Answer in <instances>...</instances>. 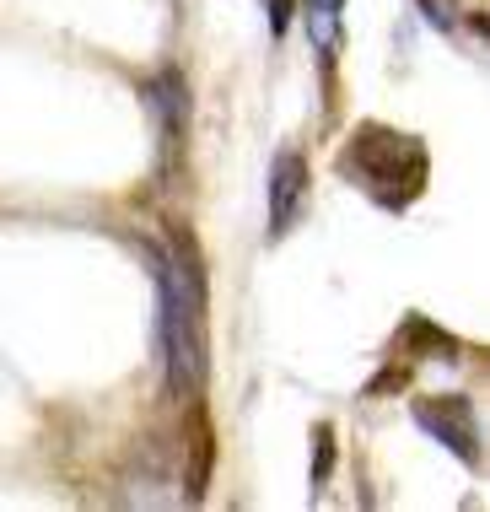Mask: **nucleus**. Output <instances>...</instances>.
I'll list each match as a JSON object with an SVG mask.
<instances>
[{
    "label": "nucleus",
    "instance_id": "nucleus-3",
    "mask_svg": "<svg viewBox=\"0 0 490 512\" xmlns=\"http://www.w3.org/2000/svg\"><path fill=\"white\" fill-rule=\"evenodd\" d=\"M151 119H157V173L173 178L178 162H184V130H189V81L178 65H162L157 76H146L140 87Z\"/></svg>",
    "mask_w": 490,
    "mask_h": 512
},
{
    "label": "nucleus",
    "instance_id": "nucleus-7",
    "mask_svg": "<svg viewBox=\"0 0 490 512\" xmlns=\"http://www.w3.org/2000/svg\"><path fill=\"white\" fill-rule=\"evenodd\" d=\"M399 345L404 351H426V356H442V362H458V340L447 335V329H437L431 318H420V313H410L404 318V329H399Z\"/></svg>",
    "mask_w": 490,
    "mask_h": 512
},
{
    "label": "nucleus",
    "instance_id": "nucleus-6",
    "mask_svg": "<svg viewBox=\"0 0 490 512\" xmlns=\"http://www.w3.org/2000/svg\"><path fill=\"white\" fill-rule=\"evenodd\" d=\"M184 448H189V469H184V502H200L205 486H210V464H216V437H210L205 410H194Z\"/></svg>",
    "mask_w": 490,
    "mask_h": 512
},
{
    "label": "nucleus",
    "instance_id": "nucleus-4",
    "mask_svg": "<svg viewBox=\"0 0 490 512\" xmlns=\"http://www.w3.org/2000/svg\"><path fill=\"white\" fill-rule=\"evenodd\" d=\"M410 415H415L420 432L431 442H442L458 464L480 469V415H474L469 394H420L410 405Z\"/></svg>",
    "mask_w": 490,
    "mask_h": 512
},
{
    "label": "nucleus",
    "instance_id": "nucleus-11",
    "mask_svg": "<svg viewBox=\"0 0 490 512\" xmlns=\"http://www.w3.org/2000/svg\"><path fill=\"white\" fill-rule=\"evenodd\" d=\"M264 11H270V33L280 38L291 27V17H297V0H264Z\"/></svg>",
    "mask_w": 490,
    "mask_h": 512
},
{
    "label": "nucleus",
    "instance_id": "nucleus-5",
    "mask_svg": "<svg viewBox=\"0 0 490 512\" xmlns=\"http://www.w3.org/2000/svg\"><path fill=\"white\" fill-rule=\"evenodd\" d=\"M302 200H307V162H302V151H280L270 162V243L291 232Z\"/></svg>",
    "mask_w": 490,
    "mask_h": 512
},
{
    "label": "nucleus",
    "instance_id": "nucleus-9",
    "mask_svg": "<svg viewBox=\"0 0 490 512\" xmlns=\"http://www.w3.org/2000/svg\"><path fill=\"white\" fill-rule=\"evenodd\" d=\"M329 469H334V432L318 421L313 426V496L329 486Z\"/></svg>",
    "mask_w": 490,
    "mask_h": 512
},
{
    "label": "nucleus",
    "instance_id": "nucleus-8",
    "mask_svg": "<svg viewBox=\"0 0 490 512\" xmlns=\"http://www.w3.org/2000/svg\"><path fill=\"white\" fill-rule=\"evenodd\" d=\"M340 11L345 0H307V38L324 54V65L334 60V44H340Z\"/></svg>",
    "mask_w": 490,
    "mask_h": 512
},
{
    "label": "nucleus",
    "instance_id": "nucleus-10",
    "mask_svg": "<svg viewBox=\"0 0 490 512\" xmlns=\"http://www.w3.org/2000/svg\"><path fill=\"white\" fill-rule=\"evenodd\" d=\"M420 11H426L431 27H453L458 22V0H415Z\"/></svg>",
    "mask_w": 490,
    "mask_h": 512
},
{
    "label": "nucleus",
    "instance_id": "nucleus-1",
    "mask_svg": "<svg viewBox=\"0 0 490 512\" xmlns=\"http://www.w3.org/2000/svg\"><path fill=\"white\" fill-rule=\"evenodd\" d=\"M157 281V345L167 367V389L178 399H200L205 389V270L194 254L189 227L167 221V254L157 243H140Z\"/></svg>",
    "mask_w": 490,
    "mask_h": 512
},
{
    "label": "nucleus",
    "instance_id": "nucleus-2",
    "mask_svg": "<svg viewBox=\"0 0 490 512\" xmlns=\"http://www.w3.org/2000/svg\"><path fill=\"white\" fill-rule=\"evenodd\" d=\"M345 184H356L377 211H410V205L426 195L431 178V151L420 146V135L388 130V124H356L350 141L334 157Z\"/></svg>",
    "mask_w": 490,
    "mask_h": 512
}]
</instances>
